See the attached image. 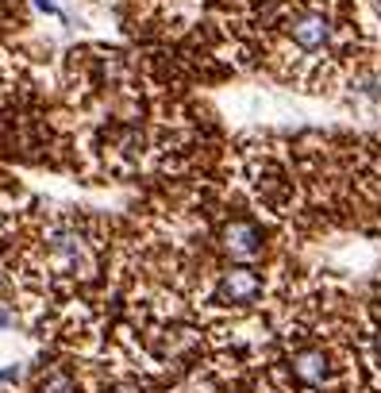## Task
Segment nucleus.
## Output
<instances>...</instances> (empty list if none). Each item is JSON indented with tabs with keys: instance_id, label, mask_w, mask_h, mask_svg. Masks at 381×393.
Returning a JSON list of instances; mask_svg holds the SVG:
<instances>
[{
	"instance_id": "obj_2",
	"label": "nucleus",
	"mask_w": 381,
	"mask_h": 393,
	"mask_svg": "<svg viewBox=\"0 0 381 393\" xmlns=\"http://www.w3.org/2000/svg\"><path fill=\"white\" fill-rule=\"evenodd\" d=\"M31 393H85V378L70 362H42L31 378Z\"/></svg>"
},
{
	"instance_id": "obj_1",
	"label": "nucleus",
	"mask_w": 381,
	"mask_h": 393,
	"mask_svg": "<svg viewBox=\"0 0 381 393\" xmlns=\"http://www.w3.org/2000/svg\"><path fill=\"white\" fill-rule=\"evenodd\" d=\"M108 247V220L81 212L47 216L19 251V285L35 301H74V293L100 285Z\"/></svg>"
},
{
	"instance_id": "obj_4",
	"label": "nucleus",
	"mask_w": 381,
	"mask_h": 393,
	"mask_svg": "<svg viewBox=\"0 0 381 393\" xmlns=\"http://www.w3.org/2000/svg\"><path fill=\"white\" fill-rule=\"evenodd\" d=\"M35 8L39 12H58V4H54V0H35Z\"/></svg>"
},
{
	"instance_id": "obj_3",
	"label": "nucleus",
	"mask_w": 381,
	"mask_h": 393,
	"mask_svg": "<svg viewBox=\"0 0 381 393\" xmlns=\"http://www.w3.org/2000/svg\"><path fill=\"white\" fill-rule=\"evenodd\" d=\"M12 320H16V316H12V309H8V305H0V328H8Z\"/></svg>"
}]
</instances>
